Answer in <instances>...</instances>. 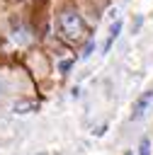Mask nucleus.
Listing matches in <instances>:
<instances>
[{
	"instance_id": "nucleus-1",
	"label": "nucleus",
	"mask_w": 153,
	"mask_h": 155,
	"mask_svg": "<svg viewBox=\"0 0 153 155\" xmlns=\"http://www.w3.org/2000/svg\"><path fill=\"white\" fill-rule=\"evenodd\" d=\"M58 29H61V34H63L68 41H80V39L85 36V22H83V17H80L78 12H73V10H63V12L58 15Z\"/></svg>"
},
{
	"instance_id": "nucleus-2",
	"label": "nucleus",
	"mask_w": 153,
	"mask_h": 155,
	"mask_svg": "<svg viewBox=\"0 0 153 155\" xmlns=\"http://www.w3.org/2000/svg\"><path fill=\"white\" fill-rule=\"evenodd\" d=\"M151 104H153V90H146V92H143V94H141V97L134 102V109H131V119H134V121L143 119Z\"/></svg>"
},
{
	"instance_id": "nucleus-3",
	"label": "nucleus",
	"mask_w": 153,
	"mask_h": 155,
	"mask_svg": "<svg viewBox=\"0 0 153 155\" xmlns=\"http://www.w3.org/2000/svg\"><path fill=\"white\" fill-rule=\"evenodd\" d=\"M119 31H121V19H117L112 27H109V36H107V41H104V53L112 48V44L117 41V36H119Z\"/></svg>"
},
{
	"instance_id": "nucleus-4",
	"label": "nucleus",
	"mask_w": 153,
	"mask_h": 155,
	"mask_svg": "<svg viewBox=\"0 0 153 155\" xmlns=\"http://www.w3.org/2000/svg\"><path fill=\"white\" fill-rule=\"evenodd\" d=\"M138 155H151V140H148V138H141V143H138Z\"/></svg>"
},
{
	"instance_id": "nucleus-5",
	"label": "nucleus",
	"mask_w": 153,
	"mask_h": 155,
	"mask_svg": "<svg viewBox=\"0 0 153 155\" xmlns=\"http://www.w3.org/2000/svg\"><path fill=\"white\" fill-rule=\"evenodd\" d=\"M92 46H95V44H92V41H87V46H85V51H83V58H87V56L92 53Z\"/></svg>"
},
{
	"instance_id": "nucleus-6",
	"label": "nucleus",
	"mask_w": 153,
	"mask_h": 155,
	"mask_svg": "<svg viewBox=\"0 0 153 155\" xmlns=\"http://www.w3.org/2000/svg\"><path fill=\"white\" fill-rule=\"evenodd\" d=\"M34 107H36V104H17V107H15V109H17V111H19V114H22V109H34Z\"/></svg>"
},
{
	"instance_id": "nucleus-7",
	"label": "nucleus",
	"mask_w": 153,
	"mask_h": 155,
	"mask_svg": "<svg viewBox=\"0 0 153 155\" xmlns=\"http://www.w3.org/2000/svg\"><path fill=\"white\" fill-rule=\"evenodd\" d=\"M68 68H70V61H63V63H61V70H63V73H66V70H68Z\"/></svg>"
},
{
	"instance_id": "nucleus-8",
	"label": "nucleus",
	"mask_w": 153,
	"mask_h": 155,
	"mask_svg": "<svg viewBox=\"0 0 153 155\" xmlns=\"http://www.w3.org/2000/svg\"><path fill=\"white\" fill-rule=\"evenodd\" d=\"M124 155H134V153H131V150H126V153H124Z\"/></svg>"
}]
</instances>
